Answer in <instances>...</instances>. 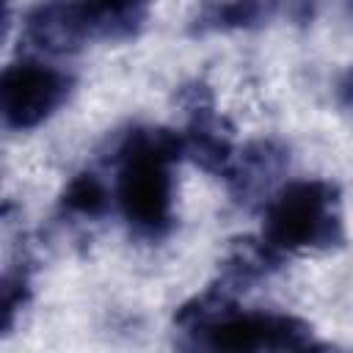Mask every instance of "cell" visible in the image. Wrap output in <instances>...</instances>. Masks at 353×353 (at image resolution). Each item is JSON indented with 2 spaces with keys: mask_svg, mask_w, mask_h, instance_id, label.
<instances>
[{
  "mask_svg": "<svg viewBox=\"0 0 353 353\" xmlns=\"http://www.w3.org/2000/svg\"><path fill=\"white\" fill-rule=\"evenodd\" d=\"M268 19V0H199L188 30L193 36L251 30Z\"/></svg>",
  "mask_w": 353,
  "mask_h": 353,
  "instance_id": "obj_8",
  "label": "cell"
},
{
  "mask_svg": "<svg viewBox=\"0 0 353 353\" xmlns=\"http://www.w3.org/2000/svg\"><path fill=\"white\" fill-rule=\"evenodd\" d=\"M176 328L196 347L223 353H265V350H317L323 347L312 325L284 312L240 309L237 301H223L212 292H199L174 314Z\"/></svg>",
  "mask_w": 353,
  "mask_h": 353,
  "instance_id": "obj_2",
  "label": "cell"
},
{
  "mask_svg": "<svg viewBox=\"0 0 353 353\" xmlns=\"http://www.w3.org/2000/svg\"><path fill=\"white\" fill-rule=\"evenodd\" d=\"M72 94V77L39 61H19L3 69L0 113L8 130H33L44 124Z\"/></svg>",
  "mask_w": 353,
  "mask_h": 353,
  "instance_id": "obj_5",
  "label": "cell"
},
{
  "mask_svg": "<svg viewBox=\"0 0 353 353\" xmlns=\"http://www.w3.org/2000/svg\"><path fill=\"white\" fill-rule=\"evenodd\" d=\"M30 292H33V279H30V262H14L6 268L3 273V281H0V328H3V336L11 334L19 312L28 306L30 301Z\"/></svg>",
  "mask_w": 353,
  "mask_h": 353,
  "instance_id": "obj_10",
  "label": "cell"
},
{
  "mask_svg": "<svg viewBox=\"0 0 353 353\" xmlns=\"http://www.w3.org/2000/svg\"><path fill=\"white\" fill-rule=\"evenodd\" d=\"M334 97H336V105L353 119V66H347L339 80H336V88H334Z\"/></svg>",
  "mask_w": 353,
  "mask_h": 353,
  "instance_id": "obj_12",
  "label": "cell"
},
{
  "mask_svg": "<svg viewBox=\"0 0 353 353\" xmlns=\"http://www.w3.org/2000/svg\"><path fill=\"white\" fill-rule=\"evenodd\" d=\"M350 6H353V0H350Z\"/></svg>",
  "mask_w": 353,
  "mask_h": 353,
  "instance_id": "obj_13",
  "label": "cell"
},
{
  "mask_svg": "<svg viewBox=\"0 0 353 353\" xmlns=\"http://www.w3.org/2000/svg\"><path fill=\"white\" fill-rule=\"evenodd\" d=\"M287 163H290V152L281 141L276 138L251 141L234 152L223 185L234 199V204L240 207L270 201L281 174L287 171Z\"/></svg>",
  "mask_w": 353,
  "mask_h": 353,
  "instance_id": "obj_7",
  "label": "cell"
},
{
  "mask_svg": "<svg viewBox=\"0 0 353 353\" xmlns=\"http://www.w3.org/2000/svg\"><path fill=\"white\" fill-rule=\"evenodd\" d=\"M154 0H41L25 14V39L47 52L66 55L88 41L135 39Z\"/></svg>",
  "mask_w": 353,
  "mask_h": 353,
  "instance_id": "obj_3",
  "label": "cell"
},
{
  "mask_svg": "<svg viewBox=\"0 0 353 353\" xmlns=\"http://www.w3.org/2000/svg\"><path fill=\"white\" fill-rule=\"evenodd\" d=\"M262 237L281 256L331 251L345 243L342 193L325 179L290 182L265 207Z\"/></svg>",
  "mask_w": 353,
  "mask_h": 353,
  "instance_id": "obj_4",
  "label": "cell"
},
{
  "mask_svg": "<svg viewBox=\"0 0 353 353\" xmlns=\"http://www.w3.org/2000/svg\"><path fill=\"white\" fill-rule=\"evenodd\" d=\"M185 157L182 132L165 127H132L113 152L116 204L130 229L143 243H160L174 232V163Z\"/></svg>",
  "mask_w": 353,
  "mask_h": 353,
  "instance_id": "obj_1",
  "label": "cell"
},
{
  "mask_svg": "<svg viewBox=\"0 0 353 353\" xmlns=\"http://www.w3.org/2000/svg\"><path fill=\"white\" fill-rule=\"evenodd\" d=\"M284 3V11L287 17L295 22V25H309L317 14V3L320 0H281Z\"/></svg>",
  "mask_w": 353,
  "mask_h": 353,
  "instance_id": "obj_11",
  "label": "cell"
},
{
  "mask_svg": "<svg viewBox=\"0 0 353 353\" xmlns=\"http://www.w3.org/2000/svg\"><path fill=\"white\" fill-rule=\"evenodd\" d=\"M108 204H110V193L94 171L74 174L58 199L61 215L74 221H97L108 212Z\"/></svg>",
  "mask_w": 353,
  "mask_h": 353,
  "instance_id": "obj_9",
  "label": "cell"
},
{
  "mask_svg": "<svg viewBox=\"0 0 353 353\" xmlns=\"http://www.w3.org/2000/svg\"><path fill=\"white\" fill-rule=\"evenodd\" d=\"M176 105L185 113V154L207 174L223 179L237 149L232 143V127L215 110V97L210 85L204 80L182 83L176 91Z\"/></svg>",
  "mask_w": 353,
  "mask_h": 353,
  "instance_id": "obj_6",
  "label": "cell"
}]
</instances>
